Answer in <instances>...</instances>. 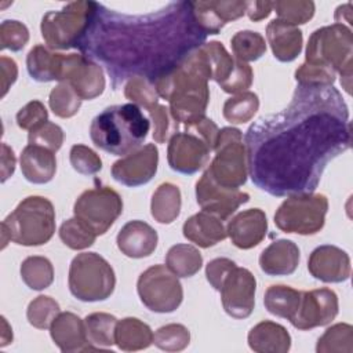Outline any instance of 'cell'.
<instances>
[{
	"mask_svg": "<svg viewBox=\"0 0 353 353\" xmlns=\"http://www.w3.org/2000/svg\"><path fill=\"white\" fill-rule=\"evenodd\" d=\"M328 199L321 193L288 196L276 210L274 223L285 233L316 234L325 223Z\"/></svg>",
	"mask_w": 353,
	"mask_h": 353,
	"instance_id": "10",
	"label": "cell"
},
{
	"mask_svg": "<svg viewBox=\"0 0 353 353\" xmlns=\"http://www.w3.org/2000/svg\"><path fill=\"white\" fill-rule=\"evenodd\" d=\"M1 324H3V332H1V343L0 346H6L10 342H12V330L8 327V323L6 317H1Z\"/></svg>",
	"mask_w": 353,
	"mask_h": 353,
	"instance_id": "56",
	"label": "cell"
},
{
	"mask_svg": "<svg viewBox=\"0 0 353 353\" xmlns=\"http://www.w3.org/2000/svg\"><path fill=\"white\" fill-rule=\"evenodd\" d=\"M266 39L274 58L280 62H291L296 59L302 51V30L279 18H274L268 23Z\"/></svg>",
	"mask_w": 353,
	"mask_h": 353,
	"instance_id": "24",
	"label": "cell"
},
{
	"mask_svg": "<svg viewBox=\"0 0 353 353\" xmlns=\"http://www.w3.org/2000/svg\"><path fill=\"white\" fill-rule=\"evenodd\" d=\"M236 266V262L229 258H215L210 261L205 266V277L211 287L216 291L221 290V285L228 276V273Z\"/></svg>",
	"mask_w": 353,
	"mask_h": 353,
	"instance_id": "51",
	"label": "cell"
},
{
	"mask_svg": "<svg viewBox=\"0 0 353 353\" xmlns=\"http://www.w3.org/2000/svg\"><path fill=\"white\" fill-rule=\"evenodd\" d=\"M94 1H70L58 11H48L41 18V36L50 50L77 48L84 36Z\"/></svg>",
	"mask_w": 353,
	"mask_h": 353,
	"instance_id": "8",
	"label": "cell"
},
{
	"mask_svg": "<svg viewBox=\"0 0 353 353\" xmlns=\"http://www.w3.org/2000/svg\"><path fill=\"white\" fill-rule=\"evenodd\" d=\"M273 10V1H247L245 4V14L247 17L254 21L259 22L270 15Z\"/></svg>",
	"mask_w": 353,
	"mask_h": 353,
	"instance_id": "53",
	"label": "cell"
},
{
	"mask_svg": "<svg viewBox=\"0 0 353 353\" xmlns=\"http://www.w3.org/2000/svg\"><path fill=\"white\" fill-rule=\"evenodd\" d=\"M152 328L137 317H124L117 321L114 343L120 350L135 352L149 347L153 343Z\"/></svg>",
	"mask_w": 353,
	"mask_h": 353,
	"instance_id": "29",
	"label": "cell"
},
{
	"mask_svg": "<svg viewBox=\"0 0 353 353\" xmlns=\"http://www.w3.org/2000/svg\"><path fill=\"white\" fill-rule=\"evenodd\" d=\"M69 161L73 170L81 175H94L102 170V160L99 154L81 143L70 148Z\"/></svg>",
	"mask_w": 353,
	"mask_h": 353,
	"instance_id": "46",
	"label": "cell"
},
{
	"mask_svg": "<svg viewBox=\"0 0 353 353\" xmlns=\"http://www.w3.org/2000/svg\"><path fill=\"white\" fill-rule=\"evenodd\" d=\"M183 237L201 248H210L228 237L222 219L207 211L188 218L182 226Z\"/></svg>",
	"mask_w": 353,
	"mask_h": 353,
	"instance_id": "26",
	"label": "cell"
},
{
	"mask_svg": "<svg viewBox=\"0 0 353 353\" xmlns=\"http://www.w3.org/2000/svg\"><path fill=\"white\" fill-rule=\"evenodd\" d=\"M255 276L248 269L236 265L219 290L223 310L233 319H247L255 306Z\"/></svg>",
	"mask_w": 353,
	"mask_h": 353,
	"instance_id": "15",
	"label": "cell"
},
{
	"mask_svg": "<svg viewBox=\"0 0 353 353\" xmlns=\"http://www.w3.org/2000/svg\"><path fill=\"white\" fill-rule=\"evenodd\" d=\"M124 97L131 101V103L148 109L156 102H159V94L153 83L142 77L130 79L124 85Z\"/></svg>",
	"mask_w": 353,
	"mask_h": 353,
	"instance_id": "45",
	"label": "cell"
},
{
	"mask_svg": "<svg viewBox=\"0 0 353 353\" xmlns=\"http://www.w3.org/2000/svg\"><path fill=\"white\" fill-rule=\"evenodd\" d=\"M159 150L154 143H146L132 153L117 160L112 165V176L116 182L137 188L148 183L157 172Z\"/></svg>",
	"mask_w": 353,
	"mask_h": 353,
	"instance_id": "17",
	"label": "cell"
},
{
	"mask_svg": "<svg viewBox=\"0 0 353 353\" xmlns=\"http://www.w3.org/2000/svg\"><path fill=\"white\" fill-rule=\"evenodd\" d=\"M141 302L154 313H172L183 299L182 284L165 265H153L143 270L137 281Z\"/></svg>",
	"mask_w": 353,
	"mask_h": 353,
	"instance_id": "11",
	"label": "cell"
},
{
	"mask_svg": "<svg viewBox=\"0 0 353 353\" xmlns=\"http://www.w3.org/2000/svg\"><path fill=\"white\" fill-rule=\"evenodd\" d=\"M28 141L29 145H37L55 153L63 143V130L58 124L47 121L30 130L28 134Z\"/></svg>",
	"mask_w": 353,
	"mask_h": 353,
	"instance_id": "48",
	"label": "cell"
},
{
	"mask_svg": "<svg viewBox=\"0 0 353 353\" xmlns=\"http://www.w3.org/2000/svg\"><path fill=\"white\" fill-rule=\"evenodd\" d=\"M211 152L212 150L200 135L185 128L182 132H176L170 138L167 161L171 170L192 175L208 163Z\"/></svg>",
	"mask_w": 353,
	"mask_h": 353,
	"instance_id": "14",
	"label": "cell"
},
{
	"mask_svg": "<svg viewBox=\"0 0 353 353\" xmlns=\"http://www.w3.org/2000/svg\"><path fill=\"white\" fill-rule=\"evenodd\" d=\"M29 41V30L25 23L15 19H6L0 25V48L21 51Z\"/></svg>",
	"mask_w": 353,
	"mask_h": 353,
	"instance_id": "47",
	"label": "cell"
},
{
	"mask_svg": "<svg viewBox=\"0 0 353 353\" xmlns=\"http://www.w3.org/2000/svg\"><path fill=\"white\" fill-rule=\"evenodd\" d=\"M193 1H168L160 8L128 14L94 1L79 51L102 63L114 90L130 79L154 83L205 43Z\"/></svg>",
	"mask_w": 353,
	"mask_h": 353,
	"instance_id": "2",
	"label": "cell"
},
{
	"mask_svg": "<svg viewBox=\"0 0 353 353\" xmlns=\"http://www.w3.org/2000/svg\"><path fill=\"white\" fill-rule=\"evenodd\" d=\"M301 251L292 240L279 239L259 255V268L268 276L292 274L299 265Z\"/></svg>",
	"mask_w": 353,
	"mask_h": 353,
	"instance_id": "25",
	"label": "cell"
},
{
	"mask_svg": "<svg viewBox=\"0 0 353 353\" xmlns=\"http://www.w3.org/2000/svg\"><path fill=\"white\" fill-rule=\"evenodd\" d=\"M339 312L338 295L330 288L303 291L299 306L290 319L296 330H312L330 324Z\"/></svg>",
	"mask_w": 353,
	"mask_h": 353,
	"instance_id": "16",
	"label": "cell"
},
{
	"mask_svg": "<svg viewBox=\"0 0 353 353\" xmlns=\"http://www.w3.org/2000/svg\"><path fill=\"white\" fill-rule=\"evenodd\" d=\"M190 342V332L183 324L171 323L160 327L153 335V343L165 352H181Z\"/></svg>",
	"mask_w": 353,
	"mask_h": 353,
	"instance_id": "43",
	"label": "cell"
},
{
	"mask_svg": "<svg viewBox=\"0 0 353 353\" xmlns=\"http://www.w3.org/2000/svg\"><path fill=\"white\" fill-rule=\"evenodd\" d=\"M268 219L261 208H248L236 214L226 226V233L240 250L256 247L266 236Z\"/></svg>",
	"mask_w": 353,
	"mask_h": 353,
	"instance_id": "20",
	"label": "cell"
},
{
	"mask_svg": "<svg viewBox=\"0 0 353 353\" xmlns=\"http://www.w3.org/2000/svg\"><path fill=\"white\" fill-rule=\"evenodd\" d=\"M214 150L215 156L204 172L222 188L243 186L247 182L248 168L241 131L234 127L221 128Z\"/></svg>",
	"mask_w": 353,
	"mask_h": 353,
	"instance_id": "9",
	"label": "cell"
},
{
	"mask_svg": "<svg viewBox=\"0 0 353 353\" xmlns=\"http://www.w3.org/2000/svg\"><path fill=\"white\" fill-rule=\"evenodd\" d=\"M63 54L52 52L50 48L37 44L26 57V68L30 77L39 83L58 81Z\"/></svg>",
	"mask_w": 353,
	"mask_h": 353,
	"instance_id": "30",
	"label": "cell"
},
{
	"mask_svg": "<svg viewBox=\"0 0 353 353\" xmlns=\"http://www.w3.org/2000/svg\"><path fill=\"white\" fill-rule=\"evenodd\" d=\"M123 212L120 194L109 186L84 190L73 205L76 218L90 226L97 236L105 234Z\"/></svg>",
	"mask_w": 353,
	"mask_h": 353,
	"instance_id": "12",
	"label": "cell"
},
{
	"mask_svg": "<svg viewBox=\"0 0 353 353\" xmlns=\"http://www.w3.org/2000/svg\"><path fill=\"white\" fill-rule=\"evenodd\" d=\"M117 319L113 314L95 312L84 319L88 342L95 347H109L114 345V330Z\"/></svg>",
	"mask_w": 353,
	"mask_h": 353,
	"instance_id": "35",
	"label": "cell"
},
{
	"mask_svg": "<svg viewBox=\"0 0 353 353\" xmlns=\"http://www.w3.org/2000/svg\"><path fill=\"white\" fill-rule=\"evenodd\" d=\"M146 110L153 123V139L157 143H164L165 141H170V138L178 132L179 123L171 116L168 106L156 102Z\"/></svg>",
	"mask_w": 353,
	"mask_h": 353,
	"instance_id": "44",
	"label": "cell"
},
{
	"mask_svg": "<svg viewBox=\"0 0 353 353\" xmlns=\"http://www.w3.org/2000/svg\"><path fill=\"white\" fill-rule=\"evenodd\" d=\"M353 33L346 25L332 23L316 29L306 47L305 62L325 66L341 74V84L350 95Z\"/></svg>",
	"mask_w": 353,
	"mask_h": 353,
	"instance_id": "6",
	"label": "cell"
},
{
	"mask_svg": "<svg viewBox=\"0 0 353 353\" xmlns=\"http://www.w3.org/2000/svg\"><path fill=\"white\" fill-rule=\"evenodd\" d=\"M54 232L52 203L43 196H28L1 222V248L8 241L25 247L43 245L51 240Z\"/></svg>",
	"mask_w": 353,
	"mask_h": 353,
	"instance_id": "5",
	"label": "cell"
},
{
	"mask_svg": "<svg viewBox=\"0 0 353 353\" xmlns=\"http://www.w3.org/2000/svg\"><path fill=\"white\" fill-rule=\"evenodd\" d=\"M307 270L314 279L323 283H342L352 273L350 256L336 245H319L309 256Z\"/></svg>",
	"mask_w": 353,
	"mask_h": 353,
	"instance_id": "19",
	"label": "cell"
},
{
	"mask_svg": "<svg viewBox=\"0 0 353 353\" xmlns=\"http://www.w3.org/2000/svg\"><path fill=\"white\" fill-rule=\"evenodd\" d=\"M59 313V303L54 298L48 295H39L28 305L26 319L34 328L46 330L50 328L51 323Z\"/></svg>",
	"mask_w": 353,
	"mask_h": 353,
	"instance_id": "41",
	"label": "cell"
},
{
	"mask_svg": "<svg viewBox=\"0 0 353 353\" xmlns=\"http://www.w3.org/2000/svg\"><path fill=\"white\" fill-rule=\"evenodd\" d=\"M59 239L70 250H84L95 243V232L83 221L73 216L66 219L59 228Z\"/></svg>",
	"mask_w": 353,
	"mask_h": 353,
	"instance_id": "40",
	"label": "cell"
},
{
	"mask_svg": "<svg viewBox=\"0 0 353 353\" xmlns=\"http://www.w3.org/2000/svg\"><path fill=\"white\" fill-rule=\"evenodd\" d=\"M196 200L203 211L225 221L240 205L250 201V194L240 189L222 188L204 172L196 182Z\"/></svg>",
	"mask_w": 353,
	"mask_h": 353,
	"instance_id": "18",
	"label": "cell"
},
{
	"mask_svg": "<svg viewBox=\"0 0 353 353\" xmlns=\"http://www.w3.org/2000/svg\"><path fill=\"white\" fill-rule=\"evenodd\" d=\"M181 205L182 196L179 188L171 182H164L152 194L150 214L159 223L168 225L178 218Z\"/></svg>",
	"mask_w": 353,
	"mask_h": 353,
	"instance_id": "31",
	"label": "cell"
},
{
	"mask_svg": "<svg viewBox=\"0 0 353 353\" xmlns=\"http://www.w3.org/2000/svg\"><path fill=\"white\" fill-rule=\"evenodd\" d=\"M0 68H1V98H3V97H6L7 91L15 83V80L18 77V66L12 58L1 57Z\"/></svg>",
	"mask_w": 353,
	"mask_h": 353,
	"instance_id": "52",
	"label": "cell"
},
{
	"mask_svg": "<svg viewBox=\"0 0 353 353\" xmlns=\"http://www.w3.org/2000/svg\"><path fill=\"white\" fill-rule=\"evenodd\" d=\"M59 83H69L81 99H94L105 90L102 68L83 54H63Z\"/></svg>",
	"mask_w": 353,
	"mask_h": 353,
	"instance_id": "13",
	"label": "cell"
},
{
	"mask_svg": "<svg viewBox=\"0 0 353 353\" xmlns=\"http://www.w3.org/2000/svg\"><path fill=\"white\" fill-rule=\"evenodd\" d=\"M334 18H335V23L345 25L343 22H346L350 28V25H352V4L346 3V4L339 6L335 10V17Z\"/></svg>",
	"mask_w": 353,
	"mask_h": 353,
	"instance_id": "55",
	"label": "cell"
},
{
	"mask_svg": "<svg viewBox=\"0 0 353 353\" xmlns=\"http://www.w3.org/2000/svg\"><path fill=\"white\" fill-rule=\"evenodd\" d=\"M149 128L150 123L139 106L112 105L92 119L90 137L101 150L113 156H127L141 148Z\"/></svg>",
	"mask_w": 353,
	"mask_h": 353,
	"instance_id": "4",
	"label": "cell"
},
{
	"mask_svg": "<svg viewBox=\"0 0 353 353\" xmlns=\"http://www.w3.org/2000/svg\"><path fill=\"white\" fill-rule=\"evenodd\" d=\"M350 142L349 108L342 94L334 85L298 84L288 106L247 128L248 175L274 197L313 193L328 163Z\"/></svg>",
	"mask_w": 353,
	"mask_h": 353,
	"instance_id": "1",
	"label": "cell"
},
{
	"mask_svg": "<svg viewBox=\"0 0 353 353\" xmlns=\"http://www.w3.org/2000/svg\"><path fill=\"white\" fill-rule=\"evenodd\" d=\"M277 18L291 25H303L314 15V3L307 0H277L273 1Z\"/></svg>",
	"mask_w": 353,
	"mask_h": 353,
	"instance_id": "42",
	"label": "cell"
},
{
	"mask_svg": "<svg viewBox=\"0 0 353 353\" xmlns=\"http://www.w3.org/2000/svg\"><path fill=\"white\" fill-rule=\"evenodd\" d=\"M15 171V154L7 145L1 143V182H6Z\"/></svg>",
	"mask_w": 353,
	"mask_h": 353,
	"instance_id": "54",
	"label": "cell"
},
{
	"mask_svg": "<svg viewBox=\"0 0 353 353\" xmlns=\"http://www.w3.org/2000/svg\"><path fill=\"white\" fill-rule=\"evenodd\" d=\"M259 108V98L255 92L244 91L230 97L223 103L222 114L232 124H243L250 121Z\"/></svg>",
	"mask_w": 353,
	"mask_h": 353,
	"instance_id": "37",
	"label": "cell"
},
{
	"mask_svg": "<svg viewBox=\"0 0 353 353\" xmlns=\"http://www.w3.org/2000/svg\"><path fill=\"white\" fill-rule=\"evenodd\" d=\"M234 57L243 62L259 59L266 52L265 37L254 30H240L230 39Z\"/></svg>",
	"mask_w": 353,
	"mask_h": 353,
	"instance_id": "38",
	"label": "cell"
},
{
	"mask_svg": "<svg viewBox=\"0 0 353 353\" xmlns=\"http://www.w3.org/2000/svg\"><path fill=\"white\" fill-rule=\"evenodd\" d=\"M208 80H211V69L199 47L153 85L159 97L168 102L171 116L178 123L190 124L205 116L210 102Z\"/></svg>",
	"mask_w": 353,
	"mask_h": 353,
	"instance_id": "3",
	"label": "cell"
},
{
	"mask_svg": "<svg viewBox=\"0 0 353 353\" xmlns=\"http://www.w3.org/2000/svg\"><path fill=\"white\" fill-rule=\"evenodd\" d=\"M301 295L302 291H298L290 285L274 284L265 291L263 305L270 314L290 320L299 306Z\"/></svg>",
	"mask_w": 353,
	"mask_h": 353,
	"instance_id": "32",
	"label": "cell"
},
{
	"mask_svg": "<svg viewBox=\"0 0 353 353\" xmlns=\"http://www.w3.org/2000/svg\"><path fill=\"white\" fill-rule=\"evenodd\" d=\"M335 77V70L325 66L310 65L306 62H303L295 70L296 83L303 85H334Z\"/></svg>",
	"mask_w": 353,
	"mask_h": 353,
	"instance_id": "49",
	"label": "cell"
},
{
	"mask_svg": "<svg viewBox=\"0 0 353 353\" xmlns=\"http://www.w3.org/2000/svg\"><path fill=\"white\" fill-rule=\"evenodd\" d=\"M165 266L178 277H192L201 269L203 256L190 244H175L167 251Z\"/></svg>",
	"mask_w": 353,
	"mask_h": 353,
	"instance_id": "33",
	"label": "cell"
},
{
	"mask_svg": "<svg viewBox=\"0 0 353 353\" xmlns=\"http://www.w3.org/2000/svg\"><path fill=\"white\" fill-rule=\"evenodd\" d=\"M81 101L83 99L77 95L69 83H59L51 90L48 95L50 109L55 116L61 119L73 117L79 112Z\"/></svg>",
	"mask_w": 353,
	"mask_h": 353,
	"instance_id": "39",
	"label": "cell"
},
{
	"mask_svg": "<svg viewBox=\"0 0 353 353\" xmlns=\"http://www.w3.org/2000/svg\"><path fill=\"white\" fill-rule=\"evenodd\" d=\"M70 294L81 302L108 299L116 287V276L110 263L97 252L77 254L69 266Z\"/></svg>",
	"mask_w": 353,
	"mask_h": 353,
	"instance_id": "7",
	"label": "cell"
},
{
	"mask_svg": "<svg viewBox=\"0 0 353 353\" xmlns=\"http://www.w3.org/2000/svg\"><path fill=\"white\" fill-rule=\"evenodd\" d=\"M247 341L250 349L256 353H287L291 347V336L285 327L270 320L255 324Z\"/></svg>",
	"mask_w": 353,
	"mask_h": 353,
	"instance_id": "28",
	"label": "cell"
},
{
	"mask_svg": "<svg viewBox=\"0 0 353 353\" xmlns=\"http://www.w3.org/2000/svg\"><path fill=\"white\" fill-rule=\"evenodd\" d=\"M50 335L54 343L63 353L97 350L85 334L84 320L72 312H61L50 325Z\"/></svg>",
	"mask_w": 353,
	"mask_h": 353,
	"instance_id": "21",
	"label": "cell"
},
{
	"mask_svg": "<svg viewBox=\"0 0 353 353\" xmlns=\"http://www.w3.org/2000/svg\"><path fill=\"white\" fill-rule=\"evenodd\" d=\"M317 353H352L353 352V327L347 323L331 325L319 338Z\"/></svg>",
	"mask_w": 353,
	"mask_h": 353,
	"instance_id": "36",
	"label": "cell"
},
{
	"mask_svg": "<svg viewBox=\"0 0 353 353\" xmlns=\"http://www.w3.org/2000/svg\"><path fill=\"white\" fill-rule=\"evenodd\" d=\"M247 1H193L196 21L207 34H218L230 21L245 14Z\"/></svg>",
	"mask_w": 353,
	"mask_h": 353,
	"instance_id": "22",
	"label": "cell"
},
{
	"mask_svg": "<svg viewBox=\"0 0 353 353\" xmlns=\"http://www.w3.org/2000/svg\"><path fill=\"white\" fill-rule=\"evenodd\" d=\"M157 232L146 222L134 219L127 222L117 233V248L128 258H145L157 247Z\"/></svg>",
	"mask_w": 353,
	"mask_h": 353,
	"instance_id": "23",
	"label": "cell"
},
{
	"mask_svg": "<svg viewBox=\"0 0 353 353\" xmlns=\"http://www.w3.org/2000/svg\"><path fill=\"white\" fill-rule=\"evenodd\" d=\"M19 272L22 281L34 291L46 290L54 281V266L46 256L32 255L25 258Z\"/></svg>",
	"mask_w": 353,
	"mask_h": 353,
	"instance_id": "34",
	"label": "cell"
},
{
	"mask_svg": "<svg viewBox=\"0 0 353 353\" xmlns=\"http://www.w3.org/2000/svg\"><path fill=\"white\" fill-rule=\"evenodd\" d=\"M19 164L25 179L34 185L50 182L57 172L55 153L37 145H26L22 149Z\"/></svg>",
	"mask_w": 353,
	"mask_h": 353,
	"instance_id": "27",
	"label": "cell"
},
{
	"mask_svg": "<svg viewBox=\"0 0 353 353\" xmlns=\"http://www.w3.org/2000/svg\"><path fill=\"white\" fill-rule=\"evenodd\" d=\"M15 119L19 128L30 131L48 121V112L43 102L33 99L18 110Z\"/></svg>",
	"mask_w": 353,
	"mask_h": 353,
	"instance_id": "50",
	"label": "cell"
}]
</instances>
